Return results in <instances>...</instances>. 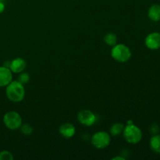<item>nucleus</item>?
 <instances>
[{
  "instance_id": "1a4fd4ad",
  "label": "nucleus",
  "mask_w": 160,
  "mask_h": 160,
  "mask_svg": "<svg viewBox=\"0 0 160 160\" xmlns=\"http://www.w3.org/2000/svg\"><path fill=\"white\" fill-rule=\"evenodd\" d=\"M27 67V62L23 58L17 57L10 61L9 69L12 73H20L21 72L24 71Z\"/></svg>"
},
{
  "instance_id": "a211bd4d",
  "label": "nucleus",
  "mask_w": 160,
  "mask_h": 160,
  "mask_svg": "<svg viewBox=\"0 0 160 160\" xmlns=\"http://www.w3.org/2000/svg\"><path fill=\"white\" fill-rule=\"evenodd\" d=\"M149 131L152 135H156V134H159V127L157 123H154L150 126Z\"/></svg>"
},
{
  "instance_id": "f257e3e1",
  "label": "nucleus",
  "mask_w": 160,
  "mask_h": 160,
  "mask_svg": "<svg viewBox=\"0 0 160 160\" xmlns=\"http://www.w3.org/2000/svg\"><path fill=\"white\" fill-rule=\"evenodd\" d=\"M6 95L12 102H20L25 97L24 86L18 81H12L6 87Z\"/></svg>"
},
{
  "instance_id": "20e7f679",
  "label": "nucleus",
  "mask_w": 160,
  "mask_h": 160,
  "mask_svg": "<svg viewBox=\"0 0 160 160\" xmlns=\"http://www.w3.org/2000/svg\"><path fill=\"white\" fill-rule=\"evenodd\" d=\"M3 123L5 126L10 131H17L20 129L23 124L22 117L16 111H9L3 116Z\"/></svg>"
},
{
  "instance_id": "9d476101",
  "label": "nucleus",
  "mask_w": 160,
  "mask_h": 160,
  "mask_svg": "<svg viewBox=\"0 0 160 160\" xmlns=\"http://www.w3.org/2000/svg\"><path fill=\"white\" fill-rule=\"evenodd\" d=\"M59 132L64 138H71L76 134V128L72 123H64L59 128Z\"/></svg>"
},
{
  "instance_id": "4468645a",
  "label": "nucleus",
  "mask_w": 160,
  "mask_h": 160,
  "mask_svg": "<svg viewBox=\"0 0 160 160\" xmlns=\"http://www.w3.org/2000/svg\"><path fill=\"white\" fill-rule=\"evenodd\" d=\"M104 42L109 46H114L117 43V34L112 32H109L104 36Z\"/></svg>"
},
{
  "instance_id": "412c9836",
  "label": "nucleus",
  "mask_w": 160,
  "mask_h": 160,
  "mask_svg": "<svg viewBox=\"0 0 160 160\" xmlns=\"http://www.w3.org/2000/svg\"><path fill=\"white\" fill-rule=\"evenodd\" d=\"M132 123H133L132 120H128V123H127V124H132Z\"/></svg>"
},
{
  "instance_id": "7ed1b4c3",
  "label": "nucleus",
  "mask_w": 160,
  "mask_h": 160,
  "mask_svg": "<svg viewBox=\"0 0 160 160\" xmlns=\"http://www.w3.org/2000/svg\"><path fill=\"white\" fill-rule=\"evenodd\" d=\"M111 56L117 62H126L131 59V51L129 47L124 44H117L112 46Z\"/></svg>"
},
{
  "instance_id": "0eeeda50",
  "label": "nucleus",
  "mask_w": 160,
  "mask_h": 160,
  "mask_svg": "<svg viewBox=\"0 0 160 160\" xmlns=\"http://www.w3.org/2000/svg\"><path fill=\"white\" fill-rule=\"evenodd\" d=\"M145 44L149 49H159L160 48V33L152 32L148 34L145 39Z\"/></svg>"
},
{
  "instance_id": "f8f14e48",
  "label": "nucleus",
  "mask_w": 160,
  "mask_h": 160,
  "mask_svg": "<svg viewBox=\"0 0 160 160\" xmlns=\"http://www.w3.org/2000/svg\"><path fill=\"white\" fill-rule=\"evenodd\" d=\"M150 148L154 152L160 154V135L156 134L152 135V137L150 138L149 142Z\"/></svg>"
},
{
  "instance_id": "6e6552de",
  "label": "nucleus",
  "mask_w": 160,
  "mask_h": 160,
  "mask_svg": "<svg viewBox=\"0 0 160 160\" xmlns=\"http://www.w3.org/2000/svg\"><path fill=\"white\" fill-rule=\"evenodd\" d=\"M12 81V72L9 67H0V88L6 87Z\"/></svg>"
},
{
  "instance_id": "f03ea898",
  "label": "nucleus",
  "mask_w": 160,
  "mask_h": 160,
  "mask_svg": "<svg viewBox=\"0 0 160 160\" xmlns=\"http://www.w3.org/2000/svg\"><path fill=\"white\" fill-rule=\"evenodd\" d=\"M123 135L128 143L135 145L142 141V131L138 127L134 125V123L127 124L123 130Z\"/></svg>"
},
{
  "instance_id": "39448f33",
  "label": "nucleus",
  "mask_w": 160,
  "mask_h": 160,
  "mask_svg": "<svg viewBox=\"0 0 160 160\" xmlns=\"http://www.w3.org/2000/svg\"><path fill=\"white\" fill-rule=\"evenodd\" d=\"M91 142L92 145L97 149H104L110 145V134L106 131H98L92 135Z\"/></svg>"
},
{
  "instance_id": "dca6fc26",
  "label": "nucleus",
  "mask_w": 160,
  "mask_h": 160,
  "mask_svg": "<svg viewBox=\"0 0 160 160\" xmlns=\"http://www.w3.org/2000/svg\"><path fill=\"white\" fill-rule=\"evenodd\" d=\"M17 81H19L20 83H21L22 84H28V82L30 81V75L29 73H27V72H21V73H20V75H19L18 77V80Z\"/></svg>"
},
{
  "instance_id": "6ab92c4d",
  "label": "nucleus",
  "mask_w": 160,
  "mask_h": 160,
  "mask_svg": "<svg viewBox=\"0 0 160 160\" xmlns=\"http://www.w3.org/2000/svg\"><path fill=\"white\" fill-rule=\"evenodd\" d=\"M5 9H6V6H5L4 2L0 0V13H2L5 11Z\"/></svg>"
},
{
  "instance_id": "9b49d317",
  "label": "nucleus",
  "mask_w": 160,
  "mask_h": 160,
  "mask_svg": "<svg viewBox=\"0 0 160 160\" xmlns=\"http://www.w3.org/2000/svg\"><path fill=\"white\" fill-rule=\"evenodd\" d=\"M148 18L154 22H158L160 20V5L154 4L150 6L148 11Z\"/></svg>"
},
{
  "instance_id": "423d86ee",
  "label": "nucleus",
  "mask_w": 160,
  "mask_h": 160,
  "mask_svg": "<svg viewBox=\"0 0 160 160\" xmlns=\"http://www.w3.org/2000/svg\"><path fill=\"white\" fill-rule=\"evenodd\" d=\"M78 122L81 124L86 127H91L95 124L97 121V116L89 109H82L78 113Z\"/></svg>"
},
{
  "instance_id": "ddd939ff",
  "label": "nucleus",
  "mask_w": 160,
  "mask_h": 160,
  "mask_svg": "<svg viewBox=\"0 0 160 160\" xmlns=\"http://www.w3.org/2000/svg\"><path fill=\"white\" fill-rule=\"evenodd\" d=\"M125 126L121 123H116L111 126L109 133L112 136H119L123 134Z\"/></svg>"
},
{
  "instance_id": "f3484780",
  "label": "nucleus",
  "mask_w": 160,
  "mask_h": 160,
  "mask_svg": "<svg viewBox=\"0 0 160 160\" xmlns=\"http://www.w3.org/2000/svg\"><path fill=\"white\" fill-rule=\"evenodd\" d=\"M14 159L12 152L7 150L0 152V160H12Z\"/></svg>"
},
{
  "instance_id": "aec40b11",
  "label": "nucleus",
  "mask_w": 160,
  "mask_h": 160,
  "mask_svg": "<svg viewBox=\"0 0 160 160\" xmlns=\"http://www.w3.org/2000/svg\"><path fill=\"white\" fill-rule=\"evenodd\" d=\"M112 160H124L125 159L123 157H120V156H116V157H114V158H112Z\"/></svg>"
},
{
  "instance_id": "2eb2a0df",
  "label": "nucleus",
  "mask_w": 160,
  "mask_h": 160,
  "mask_svg": "<svg viewBox=\"0 0 160 160\" xmlns=\"http://www.w3.org/2000/svg\"><path fill=\"white\" fill-rule=\"evenodd\" d=\"M20 132L22 133L23 134L26 136H29L31 134H32L33 131V127L31 125L28 124V123H24V124H22L21 127L20 128Z\"/></svg>"
}]
</instances>
